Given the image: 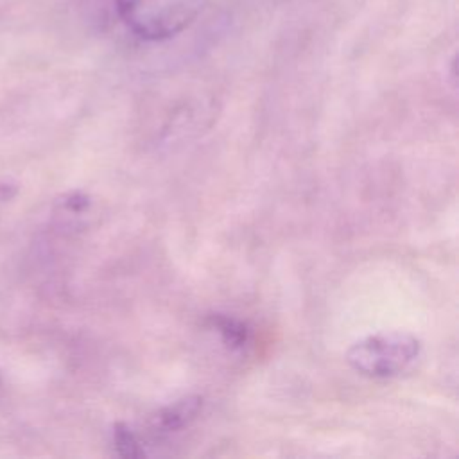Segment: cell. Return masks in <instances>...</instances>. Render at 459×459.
<instances>
[{"label":"cell","instance_id":"cell-1","mask_svg":"<svg viewBox=\"0 0 459 459\" xmlns=\"http://www.w3.org/2000/svg\"><path fill=\"white\" fill-rule=\"evenodd\" d=\"M206 4L208 0H113L118 18L145 41H165L181 34Z\"/></svg>","mask_w":459,"mask_h":459},{"label":"cell","instance_id":"cell-2","mask_svg":"<svg viewBox=\"0 0 459 459\" xmlns=\"http://www.w3.org/2000/svg\"><path fill=\"white\" fill-rule=\"evenodd\" d=\"M421 353V341L402 330L377 332L355 341L348 351V364L369 378H391L407 371Z\"/></svg>","mask_w":459,"mask_h":459},{"label":"cell","instance_id":"cell-3","mask_svg":"<svg viewBox=\"0 0 459 459\" xmlns=\"http://www.w3.org/2000/svg\"><path fill=\"white\" fill-rule=\"evenodd\" d=\"M203 400L199 396H185L165 405L152 418V429L160 434H169L188 425L199 412Z\"/></svg>","mask_w":459,"mask_h":459},{"label":"cell","instance_id":"cell-4","mask_svg":"<svg viewBox=\"0 0 459 459\" xmlns=\"http://www.w3.org/2000/svg\"><path fill=\"white\" fill-rule=\"evenodd\" d=\"M210 323L230 348L242 350L247 346L251 333H249V328L242 321L230 317V316L215 314L210 317Z\"/></svg>","mask_w":459,"mask_h":459},{"label":"cell","instance_id":"cell-5","mask_svg":"<svg viewBox=\"0 0 459 459\" xmlns=\"http://www.w3.org/2000/svg\"><path fill=\"white\" fill-rule=\"evenodd\" d=\"M113 448L122 457H140L145 454L138 434L126 423L113 427Z\"/></svg>","mask_w":459,"mask_h":459}]
</instances>
